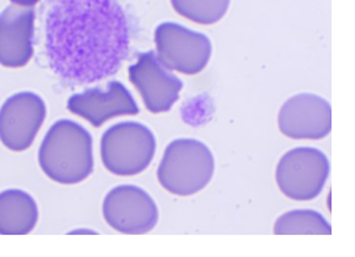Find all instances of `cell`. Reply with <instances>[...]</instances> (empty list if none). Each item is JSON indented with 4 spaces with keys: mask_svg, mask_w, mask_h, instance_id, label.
I'll return each instance as SVG.
<instances>
[{
    "mask_svg": "<svg viewBox=\"0 0 355 257\" xmlns=\"http://www.w3.org/2000/svg\"><path fill=\"white\" fill-rule=\"evenodd\" d=\"M44 36L52 72L72 84L114 75L130 50L128 17L116 0H51Z\"/></svg>",
    "mask_w": 355,
    "mask_h": 257,
    "instance_id": "6da1fadb",
    "label": "cell"
},
{
    "mask_svg": "<svg viewBox=\"0 0 355 257\" xmlns=\"http://www.w3.org/2000/svg\"><path fill=\"white\" fill-rule=\"evenodd\" d=\"M39 164L52 181L62 184L82 182L94 170L93 137L71 120L53 123L39 151Z\"/></svg>",
    "mask_w": 355,
    "mask_h": 257,
    "instance_id": "7a4b0ae2",
    "label": "cell"
},
{
    "mask_svg": "<svg viewBox=\"0 0 355 257\" xmlns=\"http://www.w3.org/2000/svg\"><path fill=\"white\" fill-rule=\"evenodd\" d=\"M215 173V158L202 142L190 138L173 140L166 146L157 178L173 195L188 197L204 190Z\"/></svg>",
    "mask_w": 355,
    "mask_h": 257,
    "instance_id": "3957f363",
    "label": "cell"
},
{
    "mask_svg": "<svg viewBox=\"0 0 355 257\" xmlns=\"http://www.w3.org/2000/svg\"><path fill=\"white\" fill-rule=\"evenodd\" d=\"M157 140L147 126L126 121L106 129L100 142V155L106 170L117 176H135L150 166Z\"/></svg>",
    "mask_w": 355,
    "mask_h": 257,
    "instance_id": "277c9868",
    "label": "cell"
},
{
    "mask_svg": "<svg viewBox=\"0 0 355 257\" xmlns=\"http://www.w3.org/2000/svg\"><path fill=\"white\" fill-rule=\"evenodd\" d=\"M331 173L323 151L313 146H299L285 153L275 170L277 187L294 201H312L321 195Z\"/></svg>",
    "mask_w": 355,
    "mask_h": 257,
    "instance_id": "5b68a950",
    "label": "cell"
},
{
    "mask_svg": "<svg viewBox=\"0 0 355 257\" xmlns=\"http://www.w3.org/2000/svg\"><path fill=\"white\" fill-rule=\"evenodd\" d=\"M155 44L159 61L171 70L185 75L202 72L212 55V45L205 34L171 21L157 26Z\"/></svg>",
    "mask_w": 355,
    "mask_h": 257,
    "instance_id": "8992f818",
    "label": "cell"
},
{
    "mask_svg": "<svg viewBox=\"0 0 355 257\" xmlns=\"http://www.w3.org/2000/svg\"><path fill=\"white\" fill-rule=\"evenodd\" d=\"M103 216L121 234L142 235L155 228L159 219L155 200L135 184H120L106 195Z\"/></svg>",
    "mask_w": 355,
    "mask_h": 257,
    "instance_id": "52a82bcc",
    "label": "cell"
},
{
    "mask_svg": "<svg viewBox=\"0 0 355 257\" xmlns=\"http://www.w3.org/2000/svg\"><path fill=\"white\" fill-rule=\"evenodd\" d=\"M46 115L41 96L30 91L14 94L0 107V142L10 151H26L39 135Z\"/></svg>",
    "mask_w": 355,
    "mask_h": 257,
    "instance_id": "ba28073f",
    "label": "cell"
},
{
    "mask_svg": "<svg viewBox=\"0 0 355 257\" xmlns=\"http://www.w3.org/2000/svg\"><path fill=\"white\" fill-rule=\"evenodd\" d=\"M128 78L152 113L171 111L183 90V82L159 61L155 50L139 55L128 68Z\"/></svg>",
    "mask_w": 355,
    "mask_h": 257,
    "instance_id": "9c48e42d",
    "label": "cell"
},
{
    "mask_svg": "<svg viewBox=\"0 0 355 257\" xmlns=\"http://www.w3.org/2000/svg\"><path fill=\"white\" fill-rule=\"evenodd\" d=\"M277 124L280 132L291 140H321L332 131V106L316 94H297L284 102Z\"/></svg>",
    "mask_w": 355,
    "mask_h": 257,
    "instance_id": "30bf717a",
    "label": "cell"
},
{
    "mask_svg": "<svg viewBox=\"0 0 355 257\" xmlns=\"http://www.w3.org/2000/svg\"><path fill=\"white\" fill-rule=\"evenodd\" d=\"M67 108L96 128L112 118L135 116L139 112L132 94L117 80L110 82L106 89L92 88L74 94L68 99Z\"/></svg>",
    "mask_w": 355,
    "mask_h": 257,
    "instance_id": "8fae6325",
    "label": "cell"
},
{
    "mask_svg": "<svg viewBox=\"0 0 355 257\" xmlns=\"http://www.w3.org/2000/svg\"><path fill=\"white\" fill-rule=\"evenodd\" d=\"M36 12L33 8L6 6L0 12V64L22 68L33 56Z\"/></svg>",
    "mask_w": 355,
    "mask_h": 257,
    "instance_id": "7c38bea8",
    "label": "cell"
},
{
    "mask_svg": "<svg viewBox=\"0 0 355 257\" xmlns=\"http://www.w3.org/2000/svg\"><path fill=\"white\" fill-rule=\"evenodd\" d=\"M39 220L33 197L21 190L0 192V235H28Z\"/></svg>",
    "mask_w": 355,
    "mask_h": 257,
    "instance_id": "4fadbf2b",
    "label": "cell"
},
{
    "mask_svg": "<svg viewBox=\"0 0 355 257\" xmlns=\"http://www.w3.org/2000/svg\"><path fill=\"white\" fill-rule=\"evenodd\" d=\"M274 234L331 235L332 227L321 213L312 209H295L277 219Z\"/></svg>",
    "mask_w": 355,
    "mask_h": 257,
    "instance_id": "5bb4252c",
    "label": "cell"
},
{
    "mask_svg": "<svg viewBox=\"0 0 355 257\" xmlns=\"http://www.w3.org/2000/svg\"><path fill=\"white\" fill-rule=\"evenodd\" d=\"M180 17L199 25H212L226 15L231 0H171Z\"/></svg>",
    "mask_w": 355,
    "mask_h": 257,
    "instance_id": "9a60e30c",
    "label": "cell"
},
{
    "mask_svg": "<svg viewBox=\"0 0 355 257\" xmlns=\"http://www.w3.org/2000/svg\"><path fill=\"white\" fill-rule=\"evenodd\" d=\"M14 6H22V8H33L39 3L40 0H10Z\"/></svg>",
    "mask_w": 355,
    "mask_h": 257,
    "instance_id": "2e32d148",
    "label": "cell"
},
{
    "mask_svg": "<svg viewBox=\"0 0 355 257\" xmlns=\"http://www.w3.org/2000/svg\"><path fill=\"white\" fill-rule=\"evenodd\" d=\"M69 234H98L94 230L79 229L73 230Z\"/></svg>",
    "mask_w": 355,
    "mask_h": 257,
    "instance_id": "e0dca14e",
    "label": "cell"
}]
</instances>
